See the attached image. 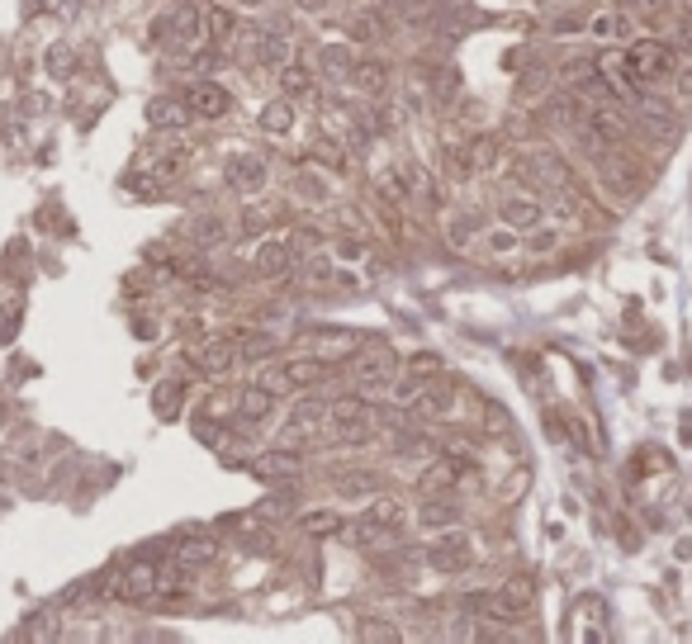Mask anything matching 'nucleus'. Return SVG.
<instances>
[{
	"mask_svg": "<svg viewBox=\"0 0 692 644\" xmlns=\"http://www.w3.org/2000/svg\"><path fill=\"white\" fill-rule=\"evenodd\" d=\"M527 180L536 195H555V190H565L569 185V166L560 152H550V147H536L527 152Z\"/></svg>",
	"mask_w": 692,
	"mask_h": 644,
	"instance_id": "nucleus-7",
	"label": "nucleus"
},
{
	"mask_svg": "<svg viewBox=\"0 0 692 644\" xmlns=\"http://www.w3.org/2000/svg\"><path fill=\"white\" fill-rule=\"evenodd\" d=\"M328 431V403L323 398H299L290 412H285V436L290 441H313Z\"/></svg>",
	"mask_w": 692,
	"mask_h": 644,
	"instance_id": "nucleus-10",
	"label": "nucleus"
},
{
	"mask_svg": "<svg viewBox=\"0 0 692 644\" xmlns=\"http://www.w3.org/2000/svg\"><path fill=\"white\" fill-rule=\"evenodd\" d=\"M237 29H242V24H237V15L233 10H209V34L219 38V43H228V38H237Z\"/></svg>",
	"mask_w": 692,
	"mask_h": 644,
	"instance_id": "nucleus-38",
	"label": "nucleus"
},
{
	"mask_svg": "<svg viewBox=\"0 0 692 644\" xmlns=\"http://www.w3.org/2000/svg\"><path fill=\"white\" fill-rule=\"evenodd\" d=\"M403 5H408V10H422V5H427V0H403Z\"/></svg>",
	"mask_w": 692,
	"mask_h": 644,
	"instance_id": "nucleus-50",
	"label": "nucleus"
},
{
	"mask_svg": "<svg viewBox=\"0 0 692 644\" xmlns=\"http://www.w3.org/2000/svg\"><path fill=\"white\" fill-rule=\"evenodd\" d=\"M214 555H219V540H214V536H185L181 545H171V559H176V569H181V573L204 569Z\"/></svg>",
	"mask_w": 692,
	"mask_h": 644,
	"instance_id": "nucleus-20",
	"label": "nucleus"
},
{
	"mask_svg": "<svg viewBox=\"0 0 692 644\" xmlns=\"http://www.w3.org/2000/svg\"><path fill=\"white\" fill-rule=\"evenodd\" d=\"M498 218L522 233V228L546 223V204H541V195H508V199H498Z\"/></svg>",
	"mask_w": 692,
	"mask_h": 644,
	"instance_id": "nucleus-15",
	"label": "nucleus"
},
{
	"mask_svg": "<svg viewBox=\"0 0 692 644\" xmlns=\"http://www.w3.org/2000/svg\"><path fill=\"white\" fill-rule=\"evenodd\" d=\"M427 564L437 573H460V569H470L474 564V545H470V536L465 531H437V540L427 545Z\"/></svg>",
	"mask_w": 692,
	"mask_h": 644,
	"instance_id": "nucleus-6",
	"label": "nucleus"
},
{
	"mask_svg": "<svg viewBox=\"0 0 692 644\" xmlns=\"http://www.w3.org/2000/svg\"><path fill=\"white\" fill-rule=\"evenodd\" d=\"M294 242H261V251H256V275H266V280H285L294 270Z\"/></svg>",
	"mask_w": 692,
	"mask_h": 644,
	"instance_id": "nucleus-19",
	"label": "nucleus"
},
{
	"mask_svg": "<svg viewBox=\"0 0 692 644\" xmlns=\"http://www.w3.org/2000/svg\"><path fill=\"white\" fill-rule=\"evenodd\" d=\"M403 375H413V379L427 384L432 375H441V356H437V351H418V356L403 360Z\"/></svg>",
	"mask_w": 692,
	"mask_h": 644,
	"instance_id": "nucleus-37",
	"label": "nucleus"
},
{
	"mask_svg": "<svg viewBox=\"0 0 692 644\" xmlns=\"http://www.w3.org/2000/svg\"><path fill=\"white\" fill-rule=\"evenodd\" d=\"M498 592H503V597H508V602H512L517 611H522V616H527V611L536 607V583H531L527 573H512V578H508V583H503Z\"/></svg>",
	"mask_w": 692,
	"mask_h": 644,
	"instance_id": "nucleus-33",
	"label": "nucleus"
},
{
	"mask_svg": "<svg viewBox=\"0 0 692 644\" xmlns=\"http://www.w3.org/2000/svg\"><path fill=\"white\" fill-rule=\"evenodd\" d=\"M157 583H162V569H157L147 555H138L119 578H114L110 588H105V597H119V602H147V597H157Z\"/></svg>",
	"mask_w": 692,
	"mask_h": 644,
	"instance_id": "nucleus-4",
	"label": "nucleus"
},
{
	"mask_svg": "<svg viewBox=\"0 0 692 644\" xmlns=\"http://www.w3.org/2000/svg\"><path fill=\"white\" fill-rule=\"evenodd\" d=\"M190 105H185V95L176 100V95H157L152 105H147V124L157 128V133H181V128H190Z\"/></svg>",
	"mask_w": 692,
	"mask_h": 644,
	"instance_id": "nucleus-16",
	"label": "nucleus"
},
{
	"mask_svg": "<svg viewBox=\"0 0 692 644\" xmlns=\"http://www.w3.org/2000/svg\"><path fill=\"white\" fill-rule=\"evenodd\" d=\"M474 474V460L465 455H432L422 469V493H451Z\"/></svg>",
	"mask_w": 692,
	"mask_h": 644,
	"instance_id": "nucleus-8",
	"label": "nucleus"
},
{
	"mask_svg": "<svg viewBox=\"0 0 692 644\" xmlns=\"http://www.w3.org/2000/svg\"><path fill=\"white\" fill-rule=\"evenodd\" d=\"M678 67V48L669 38H631V48L621 53V72L626 86H659L669 81Z\"/></svg>",
	"mask_w": 692,
	"mask_h": 644,
	"instance_id": "nucleus-1",
	"label": "nucleus"
},
{
	"mask_svg": "<svg viewBox=\"0 0 692 644\" xmlns=\"http://www.w3.org/2000/svg\"><path fill=\"white\" fill-rule=\"evenodd\" d=\"M72 67H76V57H72V48H48V72L53 76H72Z\"/></svg>",
	"mask_w": 692,
	"mask_h": 644,
	"instance_id": "nucleus-41",
	"label": "nucleus"
},
{
	"mask_svg": "<svg viewBox=\"0 0 692 644\" xmlns=\"http://www.w3.org/2000/svg\"><path fill=\"white\" fill-rule=\"evenodd\" d=\"M72 5H76V0H43V10H48V15H72Z\"/></svg>",
	"mask_w": 692,
	"mask_h": 644,
	"instance_id": "nucleus-47",
	"label": "nucleus"
},
{
	"mask_svg": "<svg viewBox=\"0 0 692 644\" xmlns=\"http://www.w3.org/2000/svg\"><path fill=\"white\" fill-rule=\"evenodd\" d=\"M484 228H489L484 214H456L451 223H446V237H451V247H474Z\"/></svg>",
	"mask_w": 692,
	"mask_h": 644,
	"instance_id": "nucleus-31",
	"label": "nucleus"
},
{
	"mask_svg": "<svg viewBox=\"0 0 692 644\" xmlns=\"http://www.w3.org/2000/svg\"><path fill=\"white\" fill-rule=\"evenodd\" d=\"M152 38H162L171 53H200L204 43H209V10L195 5V0H181L162 24H152Z\"/></svg>",
	"mask_w": 692,
	"mask_h": 644,
	"instance_id": "nucleus-2",
	"label": "nucleus"
},
{
	"mask_svg": "<svg viewBox=\"0 0 692 644\" xmlns=\"http://www.w3.org/2000/svg\"><path fill=\"white\" fill-rule=\"evenodd\" d=\"M185 105L195 119H223L228 109H233V95L219 86V81H190L185 86Z\"/></svg>",
	"mask_w": 692,
	"mask_h": 644,
	"instance_id": "nucleus-14",
	"label": "nucleus"
},
{
	"mask_svg": "<svg viewBox=\"0 0 692 644\" xmlns=\"http://www.w3.org/2000/svg\"><path fill=\"white\" fill-rule=\"evenodd\" d=\"M237 5H261V0H237Z\"/></svg>",
	"mask_w": 692,
	"mask_h": 644,
	"instance_id": "nucleus-51",
	"label": "nucleus"
},
{
	"mask_svg": "<svg viewBox=\"0 0 692 644\" xmlns=\"http://www.w3.org/2000/svg\"><path fill=\"white\" fill-rule=\"evenodd\" d=\"M328 431L342 446H370L375 431H380V412L370 408L365 398H342L328 408Z\"/></svg>",
	"mask_w": 692,
	"mask_h": 644,
	"instance_id": "nucleus-3",
	"label": "nucleus"
},
{
	"mask_svg": "<svg viewBox=\"0 0 692 644\" xmlns=\"http://www.w3.org/2000/svg\"><path fill=\"white\" fill-rule=\"evenodd\" d=\"M256 469H261L271 483H290V479H299L304 455H299V450H266V455L256 460Z\"/></svg>",
	"mask_w": 692,
	"mask_h": 644,
	"instance_id": "nucleus-22",
	"label": "nucleus"
},
{
	"mask_svg": "<svg viewBox=\"0 0 692 644\" xmlns=\"http://www.w3.org/2000/svg\"><path fill=\"white\" fill-rule=\"evenodd\" d=\"M465 157H470L474 176H479V171H493L498 157H503V138H498V133H474V138H465Z\"/></svg>",
	"mask_w": 692,
	"mask_h": 644,
	"instance_id": "nucleus-25",
	"label": "nucleus"
},
{
	"mask_svg": "<svg viewBox=\"0 0 692 644\" xmlns=\"http://www.w3.org/2000/svg\"><path fill=\"white\" fill-rule=\"evenodd\" d=\"M678 95H683V100H692V67H683V72H678Z\"/></svg>",
	"mask_w": 692,
	"mask_h": 644,
	"instance_id": "nucleus-48",
	"label": "nucleus"
},
{
	"mask_svg": "<svg viewBox=\"0 0 692 644\" xmlns=\"http://www.w3.org/2000/svg\"><path fill=\"white\" fill-rule=\"evenodd\" d=\"M418 526L422 531H451V526H460V507L446 493H427V502H422V512H418Z\"/></svg>",
	"mask_w": 692,
	"mask_h": 644,
	"instance_id": "nucleus-21",
	"label": "nucleus"
},
{
	"mask_svg": "<svg viewBox=\"0 0 692 644\" xmlns=\"http://www.w3.org/2000/svg\"><path fill=\"white\" fill-rule=\"evenodd\" d=\"M479 242H484V256H489V261H508L512 251H522V242H517V228H508V223H503V228H484V233H479Z\"/></svg>",
	"mask_w": 692,
	"mask_h": 644,
	"instance_id": "nucleus-27",
	"label": "nucleus"
},
{
	"mask_svg": "<svg viewBox=\"0 0 692 644\" xmlns=\"http://www.w3.org/2000/svg\"><path fill=\"white\" fill-rule=\"evenodd\" d=\"M275 81H280V90H285V95H309V90H313V72L304 67V62H294V57L275 67Z\"/></svg>",
	"mask_w": 692,
	"mask_h": 644,
	"instance_id": "nucleus-30",
	"label": "nucleus"
},
{
	"mask_svg": "<svg viewBox=\"0 0 692 644\" xmlns=\"http://www.w3.org/2000/svg\"><path fill=\"white\" fill-rule=\"evenodd\" d=\"M356 635H361V640H399V630L380 626V621H365V626H356Z\"/></svg>",
	"mask_w": 692,
	"mask_h": 644,
	"instance_id": "nucleus-43",
	"label": "nucleus"
},
{
	"mask_svg": "<svg viewBox=\"0 0 692 644\" xmlns=\"http://www.w3.org/2000/svg\"><path fill=\"white\" fill-rule=\"evenodd\" d=\"M560 242H565V233H560V228H541V223H536V228H531L527 251L536 256V261H546V256H555V251H560Z\"/></svg>",
	"mask_w": 692,
	"mask_h": 644,
	"instance_id": "nucleus-35",
	"label": "nucleus"
},
{
	"mask_svg": "<svg viewBox=\"0 0 692 644\" xmlns=\"http://www.w3.org/2000/svg\"><path fill=\"white\" fill-rule=\"evenodd\" d=\"M271 412H275V394H271V389L252 384V389H242V394H237V412H233V417H242V422H271Z\"/></svg>",
	"mask_w": 692,
	"mask_h": 644,
	"instance_id": "nucleus-26",
	"label": "nucleus"
},
{
	"mask_svg": "<svg viewBox=\"0 0 692 644\" xmlns=\"http://www.w3.org/2000/svg\"><path fill=\"white\" fill-rule=\"evenodd\" d=\"M299 526H304L309 536H332V531H342L337 512H309V517H299Z\"/></svg>",
	"mask_w": 692,
	"mask_h": 644,
	"instance_id": "nucleus-39",
	"label": "nucleus"
},
{
	"mask_svg": "<svg viewBox=\"0 0 692 644\" xmlns=\"http://www.w3.org/2000/svg\"><path fill=\"white\" fill-rule=\"evenodd\" d=\"M351 86L361 90V95H370V100H380V95H389V86H394V72L384 67L380 57H365V62L351 67Z\"/></svg>",
	"mask_w": 692,
	"mask_h": 644,
	"instance_id": "nucleus-18",
	"label": "nucleus"
},
{
	"mask_svg": "<svg viewBox=\"0 0 692 644\" xmlns=\"http://www.w3.org/2000/svg\"><path fill=\"white\" fill-rule=\"evenodd\" d=\"M394 375H399V356H394L389 346H375V351L351 356V379H356V389H389Z\"/></svg>",
	"mask_w": 692,
	"mask_h": 644,
	"instance_id": "nucleus-5",
	"label": "nucleus"
},
{
	"mask_svg": "<svg viewBox=\"0 0 692 644\" xmlns=\"http://www.w3.org/2000/svg\"><path fill=\"white\" fill-rule=\"evenodd\" d=\"M294 5H299V10H313V15H318V10H323L328 0H294Z\"/></svg>",
	"mask_w": 692,
	"mask_h": 644,
	"instance_id": "nucleus-49",
	"label": "nucleus"
},
{
	"mask_svg": "<svg viewBox=\"0 0 692 644\" xmlns=\"http://www.w3.org/2000/svg\"><path fill=\"white\" fill-rule=\"evenodd\" d=\"M233 341H237V360H252V365H261V360H271L275 351H280L271 332H242V337H233Z\"/></svg>",
	"mask_w": 692,
	"mask_h": 644,
	"instance_id": "nucleus-28",
	"label": "nucleus"
},
{
	"mask_svg": "<svg viewBox=\"0 0 692 644\" xmlns=\"http://www.w3.org/2000/svg\"><path fill=\"white\" fill-rule=\"evenodd\" d=\"M365 517L375 521L380 531H403V521H408V507L399 498H389V493H370V507H365Z\"/></svg>",
	"mask_w": 692,
	"mask_h": 644,
	"instance_id": "nucleus-23",
	"label": "nucleus"
},
{
	"mask_svg": "<svg viewBox=\"0 0 692 644\" xmlns=\"http://www.w3.org/2000/svg\"><path fill=\"white\" fill-rule=\"evenodd\" d=\"M332 488H337L342 498H370L380 483L370 479V474H337V479H332Z\"/></svg>",
	"mask_w": 692,
	"mask_h": 644,
	"instance_id": "nucleus-36",
	"label": "nucleus"
},
{
	"mask_svg": "<svg viewBox=\"0 0 692 644\" xmlns=\"http://www.w3.org/2000/svg\"><path fill=\"white\" fill-rule=\"evenodd\" d=\"M280 375H285V389H318L323 379H328V360H318V356H294L280 365Z\"/></svg>",
	"mask_w": 692,
	"mask_h": 644,
	"instance_id": "nucleus-17",
	"label": "nucleus"
},
{
	"mask_svg": "<svg viewBox=\"0 0 692 644\" xmlns=\"http://www.w3.org/2000/svg\"><path fill=\"white\" fill-rule=\"evenodd\" d=\"M237 360V341L233 337H204L190 346V365L200 370V375H228Z\"/></svg>",
	"mask_w": 692,
	"mask_h": 644,
	"instance_id": "nucleus-12",
	"label": "nucleus"
},
{
	"mask_svg": "<svg viewBox=\"0 0 692 644\" xmlns=\"http://www.w3.org/2000/svg\"><path fill=\"white\" fill-rule=\"evenodd\" d=\"M228 185H233L237 195H261L266 185H271V166H266V157H256V152H237V157H228Z\"/></svg>",
	"mask_w": 692,
	"mask_h": 644,
	"instance_id": "nucleus-9",
	"label": "nucleus"
},
{
	"mask_svg": "<svg viewBox=\"0 0 692 644\" xmlns=\"http://www.w3.org/2000/svg\"><path fill=\"white\" fill-rule=\"evenodd\" d=\"M304 275H313V285H323V280H328V275H332L328 256H309V261H304Z\"/></svg>",
	"mask_w": 692,
	"mask_h": 644,
	"instance_id": "nucleus-44",
	"label": "nucleus"
},
{
	"mask_svg": "<svg viewBox=\"0 0 692 644\" xmlns=\"http://www.w3.org/2000/svg\"><path fill=\"white\" fill-rule=\"evenodd\" d=\"M413 408L422 412V417H456L460 412V384L446 375H432L427 384H422V394Z\"/></svg>",
	"mask_w": 692,
	"mask_h": 644,
	"instance_id": "nucleus-11",
	"label": "nucleus"
},
{
	"mask_svg": "<svg viewBox=\"0 0 692 644\" xmlns=\"http://www.w3.org/2000/svg\"><path fill=\"white\" fill-rule=\"evenodd\" d=\"M181 384H176V379H166V384H157V394H152V408H157V417H162V422H171V417H176V412H181Z\"/></svg>",
	"mask_w": 692,
	"mask_h": 644,
	"instance_id": "nucleus-34",
	"label": "nucleus"
},
{
	"mask_svg": "<svg viewBox=\"0 0 692 644\" xmlns=\"http://www.w3.org/2000/svg\"><path fill=\"white\" fill-rule=\"evenodd\" d=\"M185 233H190V242H195L200 251H214V247L228 242L233 228H228V218H219V214H200V218H190V228H185Z\"/></svg>",
	"mask_w": 692,
	"mask_h": 644,
	"instance_id": "nucleus-24",
	"label": "nucleus"
},
{
	"mask_svg": "<svg viewBox=\"0 0 692 644\" xmlns=\"http://www.w3.org/2000/svg\"><path fill=\"white\" fill-rule=\"evenodd\" d=\"M261 133H271V138H285V133H294V109L290 100H271V105L261 109Z\"/></svg>",
	"mask_w": 692,
	"mask_h": 644,
	"instance_id": "nucleus-29",
	"label": "nucleus"
},
{
	"mask_svg": "<svg viewBox=\"0 0 692 644\" xmlns=\"http://www.w3.org/2000/svg\"><path fill=\"white\" fill-rule=\"evenodd\" d=\"M318 67H323L332 81H346L351 67H356V57H351V48H342V43H328V48H318Z\"/></svg>",
	"mask_w": 692,
	"mask_h": 644,
	"instance_id": "nucleus-32",
	"label": "nucleus"
},
{
	"mask_svg": "<svg viewBox=\"0 0 692 644\" xmlns=\"http://www.w3.org/2000/svg\"><path fill=\"white\" fill-rule=\"evenodd\" d=\"M337 256H351V261H361V256H365V242H356V237H342V242H337Z\"/></svg>",
	"mask_w": 692,
	"mask_h": 644,
	"instance_id": "nucleus-46",
	"label": "nucleus"
},
{
	"mask_svg": "<svg viewBox=\"0 0 692 644\" xmlns=\"http://www.w3.org/2000/svg\"><path fill=\"white\" fill-rule=\"evenodd\" d=\"M593 34L598 38H631V24H626V15H598L593 19Z\"/></svg>",
	"mask_w": 692,
	"mask_h": 644,
	"instance_id": "nucleus-40",
	"label": "nucleus"
},
{
	"mask_svg": "<svg viewBox=\"0 0 692 644\" xmlns=\"http://www.w3.org/2000/svg\"><path fill=\"white\" fill-rule=\"evenodd\" d=\"M185 171V157H162V161H152V176L157 180H176Z\"/></svg>",
	"mask_w": 692,
	"mask_h": 644,
	"instance_id": "nucleus-42",
	"label": "nucleus"
},
{
	"mask_svg": "<svg viewBox=\"0 0 692 644\" xmlns=\"http://www.w3.org/2000/svg\"><path fill=\"white\" fill-rule=\"evenodd\" d=\"M299 346L309 351V356L318 360H346V356H356V337L351 332H337V327H309L304 337H299Z\"/></svg>",
	"mask_w": 692,
	"mask_h": 644,
	"instance_id": "nucleus-13",
	"label": "nucleus"
},
{
	"mask_svg": "<svg viewBox=\"0 0 692 644\" xmlns=\"http://www.w3.org/2000/svg\"><path fill=\"white\" fill-rule=\"evenodd\" d=\"M617 5H621V10H636V15H655L664 0H617Z\"/></svg>",
	"mask_w": 692,
	"mask_h": 644,
	"instance_id": "nucleus-45",
	"label": "nucleus"
}]
</instances>
